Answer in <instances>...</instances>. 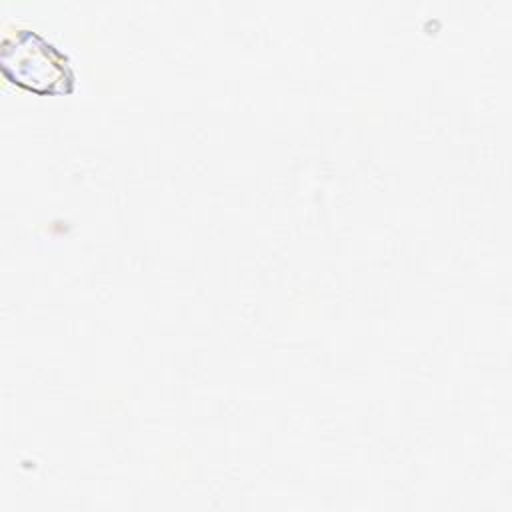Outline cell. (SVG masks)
<instances>
[{
	"label": "cell",
	"mask_w": 512,
	"mask_h": 512,
	"mask_svg": "<svg viewBox=\"0 0 512 512\" xmlns=\"http://www.w3.org/2000/svg\"><path fill=\"white\" fill-rule=\"evenodd\" d=\"M4 78L28 92L72 94L76 78L68 56L40 32L18 28L4 36L0 48Z\"/></svg>",
	"instance_id": "6da1fadb"
}]
</instances>
